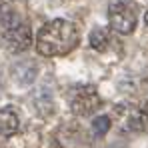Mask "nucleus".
<instances>
[{
	"mask_svg": "<svg viewBox=\"0 0 148 148\" xmlns=\"http://www.w3.org/2000/svg\"><path fill=\"white\" fill-rule=\"evenodd\" d=\"M118 122L126 132H144L148 128V118L144 110H138L134 106H120L116 108Z\"/></svg>",
	"mask_w": 148,
	"mask_h": 148,
	"instance_id": "39448f33",
	"label": "nucleus"
},
{
	"mask_svg": "<svg viewBox=\"0 0 148 148\" xmlns=\"http://www.w3.org/2000/svg\"><path fill=\"white\" fill-rule=\"evenodd\" d=\"M20 118L14 108H0V142L12 138L18 132Z\"/></svg>",
	"mask_w": 148,
	"mask_h": 148,
	"instance_id": "423d86ee",
	"label": "nucleus"
},
{
	"mask_svg": "<svg viewBox=\"0 0 148 148\" xmlns=\"http://www.w3.org/2000/svg\"><path fill=\"white\" fill-rule=\"evenodd\" d=\"M80 42V32L74 22L66 18H54L36 34V52L42 56H64Z\"/></svg>",
	"mask_w": 148,
	"mask_h": 148,
	"instance_id": "f257e3e1",
	"label": "nucleus"
},
{
	"mask_svg": "<svg viewBox=\"0 0 148 148\" xmlns=\"http://www.w3.org/2000/svg\"><path fill=\"white\" fill-rule=\"evenodd\" d=\"M102 100H100L98 90L90 84L84 86H76L70 92V110L76 116H90L100 108Z\"/></svg>",
	"mask_w": 148,
	"mask_h": 148,
	"instance_id": "20e7f679",
	"label": "nucleus"
},
{
	"mask_svg": "<svg viewBox=\"0 0 148 148\" xmlns=\"http://www.w3.org/2000/svg\"><path fill=\"white\" fill-rule=\"evenodd\" d=\"M110 40H112V34H110L108 28H94L90 32V46L94 50H98V52H104L108 48Z\"/></svg>",
	"mask_w": 148,
	"mask_h": 148,
	"instance_id": "0eeeda50",
	"label": "nucleus"
},
{
	"mask_svg": "<svg viewBox=\"0 0 148 148\" xmlns=\"http://www.w3.org/2000/svg\"><path fill=\"white\" fill-rule=\"evenodd\" d=\"M144 114H146V118H148V102H146V106H144Z\"/></svg>",
	"mask_w": 148,
	"mask_h": 148,
	"instance_id": "9d476101",
	"label": "nucleus"
},
{
	"mask_svg": "<svg viewBox=\"0 0 148 148\" xmlns=\"http://www.w3.org/2000/svg\"><path fill=\"white\" fill-rule=\"evenodd\" d=\"M110 124H112L110 116H96V118L92 120V132H94V136L102 138V136L110 130Z\"/></svg>",
	"mask_w": 148,
	"mask_h": 148,
	"instance_id": "6e6552de",
	"label": "nucleus"
},
{
	"mask_svg": "<svg viewBox=\"0 0 148 148\" xmlns=\"http://www.w3.org/2000/svg\"><path fill=\"white\" fill-rule=\"evenodd\" d=\"M0 44L8 52H24L32 44V30L30 24L18 10H8L0 18Z\"/></svg>",
	"mask_w": 148,
	"mask_h": 148,
	"instance_id": "f03ea898",
	"label": "nucleus"
},
{
	"mask_svg": "<svg viewBox=\"0 0 148 148\" xmlns=\"http://www.w3.org/2000/svg\"><path fill=\"white\" fill-rule=\"evenodd\" d=\"M144 20H146V24H148V12H146V16H144Z\"/></svg>",
	"mask_w": 148,
	"mask_h": 148,
	"instance_id": "9b49d317",
	"label": "nucleus"
},
{
	"mask_svg": "<svg viewBox=\"0 0 148 148\" xmlns=\"http://www.w3.org/2000/svg\"><path fill=\"white\" fill-rule=\"evenodd\" d=\"M138 20V4L132 0H114L108 6V24L112 32L130 34L136 28Z\"/></svg>",
	"mask_w": 148,
	"mask_h": 148,
	"instance_id": "7ed1b4c3",
	"label": "nucleus"
},
{
	"mask_svg": "<svg viewBox=\"0 0 148 148\" xmlns=\"http://www.w3.org/2000/svg\"><path fill=\"white\" fill-rule=\"evenodd\" d=\"M14 8V2L12 0H0V18L8 12V10H12Z\"/></svg>",
	"mask_w": 148,
	"mask_h": 148,
	"instance_id": "1a4fd4ad",
	"label": "nucleus"
}]
</instances>
